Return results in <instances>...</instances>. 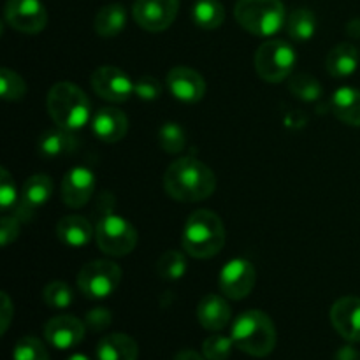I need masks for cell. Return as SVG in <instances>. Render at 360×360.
<instances>
[{
  "instance_id": "cell-1",
  "label": "cell",
  "mask_w": 360,
  "mask_h": 360,
  "mask_svg": "<svg viewBox=\"0 0 360 360\" xmlns=\"http://www.w3.org/2000/svg\"><path fill=\"white\" fill-rule=\"evenodd\" d=\"M164 190L178 202H200L217 190V176L204 162L183 157L172 162L164 174Z\"/></svg>"
},
{
  "instance_id": "cell-2",
  "label": "cell",
  "mask_w": 360,
  "mask_h": 360,
  "mask_svg": "<svg viewBox=\"0 0 360 360\" xmlns=\"http://www.w3.org/2000/svg\"><path fill=\"white\" fill-rule=\"evenodd\" d=\"M186 255L206 260L218 255L225 245V227L221 218L210 210H197L186 218L181 234Z\"/></svg>"
},
{
  "instance_id": "cell-3",
  "label": "cell",
  "mask_w": 360,
  "mask_h": 360,
  "mask_svg": "<svg viewBox=\"0 0 360 360\" xmlns=\"http://www.w3.org/2000/svg\"><path fill=\"white\" fill-rule=\"evenodd\" d=\"M231 338L236 348L246 355L262 359L273 354L276 347V327L264 311L250 309L234 320Z\"/></svg>"
},
{
  "instance_id": "cell-4",
  "label": "cell",
  "mask_w": 360,
  "mask_h": 360,
  "mask_svg": "<svg viewBox=\"0 0 360 360\" xmlns=\"http://www.w3.org/2000/svg\"><path fill=\"white\" fill-rule=\"evenodd\" d=\"M46 105L56 127L72 132L83 129L91 115V104L84 91L69 81L53 84L46 98Z\"/></svg>"
},
{
  "instance_id": "cell-5",
  "label": "cell",
  "mask_w": 360,
  "mask_h": 360,
  "mask_svg": "<svg viewBox=\"0 0 360 360\" xmlns=\"http://www.w3.org/2000/svg\"><path fill=\"white\" fill-rule=\"evenodd\" d=\"M234 18L246 32L259 37L278 34L287 20L281 0H238Z\"/></svg>"
},
{
  "instance_id": "cell-6",
  "label": "cell",
  "mask_w": 360,
  "mask_h": 360,
  "mask_svg": "<svg viewBox=\"0 0 360 360\" xmlns=\"http://www.w3.org/2000/svg\"><path fill=\"white\" fill-rule=\"evenodd\" d=\"M95 241L105 255L125 257L136 248L137 231L120 214L105 213L95 225Z\"/></svg>"
},
{
  "instance_id": "cell-7",
  "label": "cell",
  "mask_w": 360,
  "mask_h": 360,
  "mask_svg": "<svg viewBox=\"0 0 360 360\" xmlns=\"http://www.w3.org/2000/svg\"><path fill=\"white\" fill-rule=\"evenodd\" d=\"M295 56L290 42L281 39L266 41L255 53V70L267 83H280L294 72Z\"/></svg>"
},
{
  "instance_id": "cell-8",
  "label": "cell",
  "mask_w": 360,
  "mask_h": 360,
  "mask_svg": "<svg viewBox=\"0 0 360 360\" xmlns=\"http://www.w3.org/2000/svg\"><path fill=\"white\" fill-rule=\"evenodd\" d=\"M122 281V269L111 260H94L77 274V288L84 297L101 301L115 294Z\"/></svg>"
},
{
  "instance_id": "cell-9",
  "label": "cell",
  "mask_w": 360,
  "mask_h": 360,
  "mask_svg": "<svg viewBox=\"0 0 360 360\" xmlns=\"http://www.w3.org/2000/svg\"><path fill=\"white\" fill-rule=\"evenodd\" d=\"M4 16L21 34H39L48 23V11L41 0H7Z\"/></svg>"
},
{
  "instance_id": "cell-10",
  "label": "cell",
  "mask_w": 360,
  "mask_h": 360,
  "mask_svg": "<svg viewBox=\"0 0 360 360\" xmlns=\"http://www.w3.org/2000/svg\"><path fill=\"white\" fill-rule=\"evenodd\" d=\"M91 88L104 101L112 104L127 102L134 95V81L120 67L102 65L91 74Z\"/></svg>"
},
{
  "instance_id": "cell-11",
  "label": "cell",
  "mask_w": 360,
  "mask_h": 360,
  "mask_svg": "<svg viewBox=\"0 0 360 360\" xmlns=\"http://www.w3.org/2000/svg\"><path fill=\"white\" fill-rule=\"evenodd\" d=\"M179 0H136L132 16L141 28L148 32H164L174 23Z\"/></svg>"
},
{
  "instance_id": "cell-12",
  "label": "cell",
  "mask_w": 360,
  "mask_h": 360,
  "mask_svg": "<svg viewBox=\"0 0 360 360\" xmlns=\"http://www.w3.org/2000/svg\"><path fill=\"white\" fill-rule=\"evenodd\" d=\"M255 267L246 259H232L220 271V290L232 301H241L248 297L255 287Z\"/></svg>"
},
{
  "instance_id": "cell-13",
  "label": "cell",
  "mask_w": 360,
  "mask_h": 360,
  "mask_svg": "<svg viewBox=\"0 0 360 360\" xmlns=\"http://www.w3.org/2000/svg\"><path fill=\"white\" fill-rule=\"evenodd\" d=\"M165 83H167V88L172 94V97L185 102V104H197L206 95V81L192 67H172L167 72Z\"/></svg>"
},
{
  "instance_id": "cell-14",
  "label": "cell",
  "mask_w": 360,
  "mask_h": 360,
  "mask_svg": "<svg viewBox=\"0 0 360 360\" xmlns=\"http://www.w3.org/2000/svg\"><path fill=\"white\" fill-rule=\"evenodd\" d=\"M53 193V179L48 174H35L25 181L21 190L20 202H18L14 214L20 218L21 224H27L34 218L35 211L44 206Z\"/></svg>"
},
{
  "instance_id": "cell-15",
  "label": "cell",
  "mask_w": 360,
  "mask_h": 360,
  "mask_svg": "<svg viewBox=\"0 0 360 360\" xmlns=\"http://www.w3.org/2000/svg\"><path fill=\"white\" fill-rule=\"evenodd\" d=\"M86 326L72 315H58L48 320L44 326V338L58 350H70L83 341Z\"/></svg>"
},
{
  "instance_id": "cell-16",
  "label": "cell",
  "mask_w": 360,
  "mask_h": 360,
  "mask_svg": "<svg viewBox=\"0 0 360 360\" xmlns=\"http://www.w3.org/2000/svg\"><path fill=\"white\" fill-rule=\"evenodd\" d=\"M330 323L343 340L360 343V297L338 299L330 308Z\"/></svg>"
},
{
  "instance_id": "cell-17",
  "label": "cell",
  "mask_w": 360,
  "mask_h": 360,
  "mask_svg": "<svg viewBox=\"0 0 360 360\" xmlns=\"http://www.w3.org/2000/svg\"><path fill=\"white\" fill-rule=\"evenodd\" d=\"M95 192V176L88 167H74L62 179V200L69 207H83Z\"/></svg>"
},
{
  "instance_id": "cell-18",
  "label": "cell",
  "mask_w": 360,
  "mask_h": 360,
  "mask_svg": "<svg viewBox=\"0 0 360 360\" xmlns=\"http://www.w3.org/2000/svg\"><path fill=\"white\" fill-rule=\"evenodd\" d=\"M91 130L95 137L104 143H118L129 132V118L122 109L101 108L91 118Z\"/></svg>"
},
{
  "instance_id": "cell-19",
  "label": "cell",
  "mask_w": 360,
  "mask_h": 360,
  "mask_svg": "<svg viewBox=\"0 0 360 360\" xmlns=\"http://www.w3.org/2000/svg\"><path fill=\"white\" fill-rule=\"evenodd\" d=\"M231 306L225 301V297L217 294H210L199 302L197 306V320L200 326L207 330H218L225 329L231 322Z\"/></svg>"
},
{
  "instance_id": "cell-20",
  "label": "cell",
  "mask_w": 360,
  "mask_h": 360,
  "mask_svg": "<svg viewBox=\"0 0 360 360\" xmlns=\"http://www.w3.org/2000/svg\"><path fill=\"white\" fill-rule=\"evenodd\" d=\"M97 360H137L139 347L136 340L123 333L108 334L102 338L95 348Z\"/></svg>"
},
{
  "instance_id": "cell-21",
  "label": "cell",
  "mask_w": 360,
  "mask_h": 360,
  "mask_svg": "<svg viewBox=\"0 0 360 360\" xmlns=\"http://www.w3.org/2000/svg\"><path fill=\"white\" fill-rule=\"evenodd\" d=\"M56 236L63 245L70 248H81L88 245L95 236V229L91 227L90 221L79 214H69L63 217L56 225Z\"/></svg>"
},
{
  "instance_id": "cell-22",
  "label": "cell",
  "mask_w": 360,
  "mask_h": 360,
  "mask_svg": "<svg viewBox=\"0 0 360 360\" xmlns=\"http://www.w3.org/2000/svg\"><path fill=\"white\" fill-rule=\"evenodd\" d=\"M330 109L345 125L360 127V90L352 86L338 88L330 98Z\"/></svg>"
},
{
  "instance_id": "cell-23",
  "label": "cell",
  "mask_w": 360,
  "mask_h": 360,
  "mask_svg": "<svg viewBox=\"0 0 360 360\" xmlns=\"http://www.w3.org/2000/svg\"><path fill=\"white\" fill-rule=\"evenodd\" d=\"M37 150L42 157H65V155L74 153L77 150V137L74 136L72 130L56 127V129L46 130L42 134L41 139H39Z\"/></svg>"
},
{
  "instance_id": "cell-24",
  "label": "cell",
  "mask_w": 360,
  "mask_h": 360,
  "mask_svg": "<svg viewBox=\"0 0 360 360\" xmlns=\"http://www.w3.org/2000/svg\"><path fill=\"white\" fill-rule=\"evenodd\" d=\"M359 49L352 42L334 46L326 58V69L333 77H348L359 67Z\"/></svg>"
},
{
  "instance_id": "cell-25",
  "label": "cell",
  "mask_w": 360,
  "mask_h": 360,
  "mask_svg": "<svg viewBox=\"0 0 360 360\" xmlns=\"http://www.w3.org/2000/svg\"><path fill=\"white\" fill-rule=\"evenodd\" d=\"M127 25V9L122 4H108L95 14L94 28L104 39L116 37Z\"/></svg>"
},
{
  "instance_id": "cell-26",
  "label": "cell",
  "mask_w": 360,
  "mask_h": 360,
  "mask_svg": "<svg viewBox=\"0 0 360 360\" xmlns=\"http://www.w3.org/2000/svg\"><path fill=\"white\" fill-rule=\"evenodd\" d=\"M192 20L202 30H217L225 21V9L220 0H195Z\"/></svg>"
},
{
  "instance_id": "cell-27",
  "label": "cell",
  "mask_w": 360,
  "mask_h": 360,
  "mask_svg": "<svg viewBox=\"0 0 360 360\" xmlns=\"http://www.w3.org/2000/svg\"><path fill=\"white\" fill-rule=\"evenodd\" d=\"M287 32L288 37L297 42H306L313 39L316 32V18L313 11L304 9V7L292 11L290 16L287 18Z\"/></svg>"
},
{
  "instance_id": "cell-28",
  "label": "cell",
  "mask_w": 360,
  "mask_h": 360,
  "mask_svg": "<svg viewBox=\"0 0 360 360\" xmlns=\"http://www.w3.org/2000/svg\"><path fill=\"white\" fill-rule=\"evenodd\" d=\"M155 271L164 281L181 280L186 273V257L178 250H169L158 259Z\"/></svg>"
},
{
  "instance_id": "cell-29",
  "label": "cell",
  "mask_w": 360,
  "mask_h": 360,
  "mask_svg": "<svg viewBox=\"0 0 360 360\" xmlns=\"http://www.w3.org/2000/svg\"><path fill=\"white\" fill-rule=\"evenodd\" d=\"M157 143L165 153L176 155L181 153L186 146V132L179 123L167 122L158 129Z\"/></svg>"
},
{
  "instance_id": "cell-30",
  "label": "cell",
  "mask_w": 360,
  "mask_h": 360,
  "mask_svg": "<svg viewBox=\"0 0 360 360\" xmlns=\"http://www.w3.org/2000/svg\"><path fill=\"white\" fill-rule=\"evenodd\" d=\"M288 90L304 102H315L322 97V84H320V81L304 72L295 74V76L290 77Z\"/></svg>"
},
{
  "instance_id": "cell-31",
  "label": "cell",
  "mask_w": 360,
  "mask_h": 360,
  "mask_svg": "<svg viewBox=\"0 0 360 360\" xmlns=\"http://www.w3.org/2000/svg\"><path fill=\"white\" fill-rule=\"evenodd\" d=\"M0 94L7 102H18L27 95V83L14 70L2 67L0 70Z\"/></svg>"
},
{
  "instance_id": "cell-32",
  "label": "cell",
  "mask_w": 360,
  "mask_h": 360,
  "mask_svg": "<svg viewBox=\"0 0 360 360\" xmlns=\"http://www.w3.org/2000/svg\"><path fill=\"white\" fill-rule=\"evenodd\" d=\"M42 299L48 308L65 309L72 304L74 294L65 281H51L42 290Z\"/></svg>"
},
{
  "instance_id": "cell-33",
  "label": "cell",
  "mask_w": 360,
  "mask_h": 360,
  "mask_svg": "<svg viewBox=\"0 0 360 360\" xmlns=\"http://www.w3.org/2000/svg\"><path fill=\"white\" fill-rule=\"evenodd\" d=\"M13 360H49V354L39 338L23 336L14 345Z\"/></svg>"
},
{
  "instance_id": "cell-34",
  "label": "cell",
  "mask_w": 360,
  "mask_h": 360,
  "mask_svg": "<svg viewBox=\"0 0 360 360\" xmlns=\"http://www.w3.org/2000/svg\"><path fill=\"white\" fill-rule=\"evenodd\" d=\"M234 347L236 345L232 338L214 334V336H210L202 343V354L207 360H227L231 357Z\"/></svg>"
},
{
  "instance_id": "cell-35",
  "label": "cell",
  "mask_w": 360,
  "mask_h": 360,
  "mask_svg": "<svg viewBox=\"0 0 360 360\" xmlns=\"http://www.w3.org/2000/svg\"><path fill=\"white\" fill-rule=\"evenodd\" d=\"M18 202H20V197H18L16 185H14L13 176L9 174L7 169H2L0 172V210L6 213V211L16 210Z\"/></svg>"
},
{
  "instance_id": "cell-36",
  "label": "cell",
  "mask_w": 360,
  "mask_h": 360,
  "mask_svg": "<svg viewBox=\"0 0 360 360\" xmlns=\"http://www.w3.org/2000/svg\"><path fill=\"white\" fill-rule=\"evenodd\" d=\"M134 95L146 102L157 101L162 95L160 81L153 76H141L139 79L134 81Z\"/></svg>"
},
{
  "instance_id": "cell-37",
  "label": "cell",
  "mask_w": 360,
  "mask_h": 360,
  "mask_svg": "<svg viewBox=\"0 0 360 360\" xmlns=\"http://www.w3.org/2000/svg\"><path fill=\"white\" fill-rule=\"evenodd\" d=\"M112 322V315L109 309L105 308H95L91 311L86 313L84 316V326L86 329H90L91 333H102V330L108 329Z\"/></svg>"
},
{
  "instance_id": "cell-38",
  "label": "cell",
  "mask_w": 360,
  "mask_h": 360,
  "mask_svg": "<svg viewBox=\"0 0 360 360\" xmlns=\"http://www.w3.org/2000/svg\"><path fill=\"white\" fill-rule=\"evenodd\" d=\"M21 232V221L16 214L13 217H4L0 221V243L2 246H9L18 239Z\"/></svg>"
},
{
  "instance_id": "cell-39",
  "label": "cell",
  "mask_w": 360,
  "mask_h": 360,
  "mask_svg": "<svg viewBox=\"0 0 360 360\" xmlns=\"http://www.w3.org/2000/svg\"><path fill=\"white\" fill-rule=\"evenodd\" d=\"M0 311H2V316H0V322H2V327H0V333L6 334L7 329H9L11 320H13V315H14L13 302H11L9 295H7L6 292H2V306H0Z\"/></svg>"
},
{
  "instance_id": "cell-40",
  "label": "cell",
  "mask_w": 360,
  "mask_h": 360,
  "mask_svg": "<svg viewBox=\"0 0 360 360\" xmlns=\"http://www.w3.org/2000/svg\"><path fill=\"white\" fill-rule=\"evenodd\" d=\"M334 360H360V354L352 345H345L334 354Z\"/></svg>"
},
{
  "instance_id": "cell-41",
  "label": "cell",
  "mask_w": 360,
  "mask_h": 360,
  "mask_svg": "<svg viewBox=\"0 0 360 360\" xmlns=\"http://www.w3.org/2000/svg\"><path fill=\"white\" fill-rule=\"evenodd\" d=\"M174 360H207V359L202 357V355H199L193 350H183L176 355Z\"/></svg>"
},
{
  "instance_id": "cell-42",
  "label": "cell",
  "mask_w": 360,
  "mask_h": 360,
  "mask_svg": "<svg viewBox=\"0 0 360 360\" xmlns=\"http://www.w3.org/2000/svg\"><path fill=\"white\" fill-rule=\"evenodd\" d=\"M347 32L348 35H352V37L360 39V20H352L350 23L347 25Z\"/></svg>"
},
{
  "instance_id": "cell-43",
  "label": "cell",
  "mask_w": 360,
  "mask_h": 360,
  "mask_svg": "<svg viewBox=\"0 0 360 360\" xmlns=\"http://www.w3.org/2000/svg\"><path fill=\"white\" fill-rule=\"evenodd\" d=\"M65 360H90L86 357V355H83V354H74V355H70L69 359H65Z\"/></svg>"
}]
</instances>
